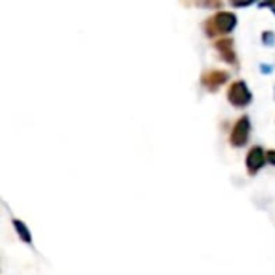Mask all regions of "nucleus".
I'll use <instances>...</instances> for the list:
<instances>
[{"mask_svg":"<svg viewBox=\"0 0 275 275\" xmlns=\"http://www.w3.org/2000/svg\"><path fill=\"white\" fill-rule=\"evenodd\" d=\"M227 100H229L235 108H245L251 103L253 95L246 82L235 81L229 85V89H227Z\"/></svg>","mask_w":275,"mask_h":275,"instance_id":"obj_2","label":"nucleus"},{"mask_svg":"<svg viewBox=\"0 0 275 275\" xmlns=\"http://www.w3.org/2000/svg\"><path fill=\"white\" fill-rule=\"evenodd\" d=\"M262 7H269L270 8V10L275 13V2H265V4H261Z\"/></svg>","mask_w":275,"mask_h":275,"instance_id":"obj_10","label":"nucleus"},{"mask_svg":"<svg viewBox=\"0 0 275 275\" xmlns=\"http://www.w3.org/2000/svg\"><path fill=\"white\" fill-rule=\"evenodd\" d=\"M214 49L219 52V55L222 56V60L230 63V64H236L238 60H236V53H235V47H233V41L229 39V37H221V39L214 41Z\"/></svg>","mask_w":275,"mask_h":275,"instance_id":"obj_6","label":"nucleus"},{"mask_svg":"<svg viewBox=\"0 0 275 275\" xmlns=\"http://www.w3.org/2000/svg\"><path fill=\"white\" fill-rule=\"evenodd\" d=\"M236 16L230 12H217L210 20L204 21V31L210 37H219L224 34H229L235 29Z\"/></svg>","mask_w":275,"mask_h":275,"instance_id":"obj_1","label":"nucleus"},{"mask_svg":"<svg viewBox=\"0 0 275 275\" xmlns=\"http://www.w3.org/2000/svg\"><path fill=\"white\" fill-rule=\"evenodd\" d=\"M265 159H267V153H264V150L261 147H253L248 155H246V170L250 176H256L264 166Z\"/></svg>","mask_w":275,"mask_h":275,"instance_id":"obj_5","label":"nucleus"},{"mask_svg":"<svg viewBox=\"0 0 275 275\" xmlns=\"http://www.w3.org/2000/svg\"><path fill=\"white\" fill-rule=\"evenodd\" d=\"M251 132V122L248 116H242L240 119H236V122L232 127V134H230V145L232 147H245L246 142H248Z\"/></svg>","mask_w":275,"mask_h":275,"instance_id":"obj_3","label":"nucleus"},{"mask_svg":"<svg viewBox=\"0 0 275 275\" xmlns=\"http://www.w3.org/2000/svg\"><path fill=\"white\" fill-rule=\"evenodd\" d=\"M13 227L16 229V232H18V235H20V238L24 242V243H27V245H31L32 243V238H31V233H29V229L20 221V219H13Z\"/></svg>","mask_w":275,"mask_h":275,"instance_id":"obj_7","label":"nucleus"},{"mask_svg":"<svg viewBox=\"0 0 275 275\" xmlns=\"http://www.w3.org/2000/svg\"><path fill=\"white\" fill-rule=\"evenodd\" d=\"M227 81H229V73L224 70H210L201 74V84L210 92H216Z\"/></svg>","mask_w":275,"mask_h":275,"instance_id":"obj_4","label":"nucleus"},{"mask_svg":"<svg viewBox=\"0 0 275 275\" xmlns=\"http://www.w3.org/2000/svg\"><path fill=\"white\" fill-rule=\"evenodd\" d=\"M267 161H269L270 164H273V166H275V150L267 151Z\"/></svg>","mask_w":275,"mask_h":275,"instance_id":"obj_9","label":"nucleus"},{"mask_svg":"<svg viewBox=\"0 0 275 275\" xmlns=\"http://www.w3.org/2000/svg\"><path fill=\"white\" fill-rule=\"evenodd\" d=\"M262 42H264L265 45H273V44H275V34L270 32V31L262 32Z\"/></svg>","mask_w":275,"mask_h":275,"instance_id":"obj_8","label":"nucleus"},{"mask_svg":"<svg viewBox=\"0 0 275 275\" xmlns=\"http://www.w3.org/2000/svg\"><path fill=\"white\" fill-rule=\"evenodd\" d=\"M261 70H262V73H269V71H270V70L267 68V66H264V64L261 66Z\"/></svg>","mask_w":275,"mask_h":275,"instance_id":"obj_11","label":"nucleus"}]
</instances>
